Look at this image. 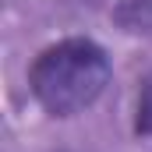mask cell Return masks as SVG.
<instances>
[{
  "instance_id": "obj_1",
  "label": "cell",
  "mask_w": 152,
  "mask_h": 152,
  "mask_svg": "<svg viewBox=\"0 0 152 152\" xmlns=\"http://www.w3.org/2000/svg\"><path fill=\"white\" fill-rule=\"evenodd\" d=\"M110 57L92 39H60L46 46L28 67V88L50 117H75L88 110L110 85Z\"/></svg>"
},
{
  "instance_id": "obj_3",
  "label": "cell",
  "mask_w": 152,
  "mask_h": 152,
  "mask_svg": "<svg viewBox=\"0 0 152 152\" xmlns=\"http://www.w3.org/2000/svg\"><path fill=\"white\" fill-rule=\"evenodd\" d=\"M134 134L152 142V75L142 81V96H138V117H134Z\"/></svg>"
},
{
  "instance_id": "obj_2",
  "label": "cell",
  "mask_w": 152,
  "mask_h": 152,
  "mask_svg": "<svg viewBox=\"0 0 152 152\" xmlns=\"http://www.w3.org/2000/svg\"><path fill=\"white\" fill-rule=\"evenodd\" d=\"M117 28L134 32V36H152V0H117L110 11Z\"/></svg>"
}]
</instances>
